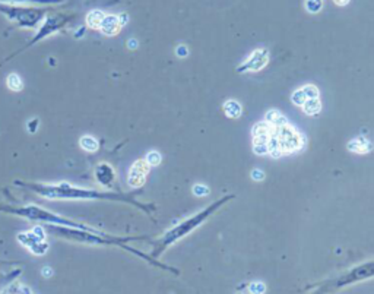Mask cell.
I'll return each mask as SVG.
<instances>
[{
    "label": "cell",
    "instance_id": "6da1fadb",
    "mask_svg": "<svg viewBox=\"0 0 374 294\" xmlns=\"http://www.w3.org/2000/svg\"><path fill=\"white\" fill-rule=\"evenodd\" d=\"M15 185L24 188L27 191L34 192L35 195L49 199V201H114V202H124L132 207L140 208L146 214H152L153 205L139 202L135 195L129 193H117V192L97 191V189H86L73 186L68 182H60L56 185H46L37 182H22L15 180Z\"/></svg>",
    "mask_w": 374,
    "mask_h": 294
},
{
    "label": "cell",
    "instance_id": "7a4b0ae2",
    "mask_svg": "<svg viewBox=\"0 0 374 294\" xmlns=\"http://www.w3.org/2000/svg\"><path fill=\"white\" fill-rule=\"evenodd\" d=\"M46 233L47 234H53L56 237H60V239H66V240H70V242H76V243H84V244H94V246H116V247H121L136 256H140L145 260L151 262L153 265H158L161 268H165V269H170L168 266L159 263L156 259H153L151 255H146V253H142L139 252L135 247H130L127 246L126 243L132 242V240H145L146 237L143 236H135V237H117V236H110V234H105L97 228H89V230H82V228H72V227H65V225H54V224H46L43 225Z\"/></svg>",
    "mask_w": 374,
    "mask_h": 294
},
{
    "label": "cell",
    "instance_id": "3957f363",
    "mask_svg": "<svg viewBox=\"0 0 374 294\" xmlns=\"http://www.w3.org/2000/svg\"><path fill=\"white\" fill-rule=\"evenodd\" d=\"M233 199H236V195H225V196H222L220 199H217L215 202H212L211 205H208L205 209H202V211L196 212L195 215L186 218L184 221H181V223H178L177 225H174V227L170 228L165 234H162V237L156 242V246L151 250L149 255L155 259V258H156L158 255H161L167 247H170L171 244L178 242L180 239L186 237L187 234H190L192 231H195L198 227H201V225L204 224L208 218H211L220 208H222L225 204H228V202L233 201Z\"/></svg>",
    "mask_w": 374,
    "mask_h": 294
},
{
    "label": "cell",
    "instance_id": "277c9868",
    "mask_svg": "<svg viewBox=\"0 0 374 294\" xmlns=\"http://www.w3.org/2000/svg\"><path fill=\"white\" fill-rule=\"evenodd\" d=\"M0 212L9 214V215H17L21 218L30 220V221H38L41 224H54V225H65V227H72V228H82V230H89L92 227L78 223L75 220H70L66 217H62L53 211H49L46 208L38 207V205H22V207H15V205H0Z\"/></svg>",
    "mask_w": 374,
    "mask_h": 294
},
{
    "label": "cell",
    "instance_id": "5b68a950",
    "mask_svg": "<svg viewBox=\"0 0 374 294\" xmlns=\"http://www.w3.org/2000/svg\"><path fill=\"white\" fill-rule=\"evenodd\" d=\"M0 14H3L9 21L15 22L21 28L34 30L49 14L47 8H34V6H24V5H2L0 3Z\"/></svg>",
    "mask_w": 374,
    "mask_h": 294
},
{
    "label": "cell",
    "instance_id": "8992f818",
    "mask_svg": "<svg viewBox=\"0 0 374 294\" xmlns=\"http://www.w3.org/2000/svg\"><path fill=\"white\" fill-rule=\"evenodd\" d=\"M276 133L279 140V151L284 156L298 153L306 146V136L291 124H285L276 129Z\"/></svg>",
    "mask_w": 374,
    "mask_h": 294
},
{
    "label": "cell",
    "instance_id": "52a82bcc",
    "mask_svg": "<svg viewBox=\"0 0 374 294\" xmlns=\"http://www.w3.org/2000/svg\"><path fill=\"white\" fill-rule=\"evenodd\" d=\"M72 18H73V15H69V14H54V15L44 18L43 25L38 28V31H37V34L34 35V38L31 40V43H30L25 49H28V47L37 44L38 41H41V40H44V38L53 35L54 33L60 31L62 28H65V25H66L68 22L72 21Z\"/></svg>",
    "mask_w": 374,
    "mask_h": 294
},
{
    "label": "cell",
    "instance_id": "ba28073f",
    "mask_svg": "<svg viewBox=\"0 0 374 294\" xmlns=\"http://www.w3.org/2000/svg\"><path fill=\"white\" fill-rule=\"evenodd\" d=\"M374 272V262L370 260L367 263H362V265H358L354 269L345 272L343 275H340L338 279H335L332 284H330V288H342V287H346L349 284H354V282H359V281H364V279H368V278L373 277Z\"/></svg>",
    "mask_w": 374,
    "mask_h": 294
},
{
    "label": "cell",
    "instance_id": "9c48e42d",
    "mask_svg": "<svg viewBox=\"0 0 374 294\" xmlns=\"http://www.w3.org/2000/svg\"><path fill=\"white\" fill-rule=\"evenodd\" d=\"M269 59H271V53L266 47H260L255 52L252 53L249 56L247 60H244L240 66L237 68L238 73H255V72H259V70L265 69L266 65L269 63Z\"/></svg>",
    "mask_w": 374,
    "mask_h": 294
},
{
    "label": "cell",
    "instance_id": "30bf717a",
    "mask_svg": "<svg viewBox=\"0 0 374 294\" xmlns=\"http://www.w3.org/2000/svg\"><path fill=\"white\" fill-rule=\"evenodd\" d=\"M18 240L22 246H25L30 252H33L34 255H44L49 249H50V244L46 242V239H41L38 237L37 234L31 231H24V233H19L18 234Z\"/></svg>",
    "mask_w": 374,
    "mask_h": 294
},
{
    "label": "cell",
    "instance_id": "8fae6325",
    "mask_svg": "<svg viewBox=\"0 0 374 294\" xmlns=\"http://www.w3.org/2000/svg\"><path fill=\"white\" fill-rule=\"evenodd\" d=\"M149 169L151 167L148 166V163L143 158L136 160L130 166V170H129V174H127V183H129V186L133 188V189L142 188L145 185V182H146Z\"/></svg>",
    "mask_w": 374,
    "mask_h": 294
},
{
    "label": "cell",
    "instance_id": "7c38bea8",
    "mask_svg": "<svg viewBox=\"0 0 374 294\" xmlns=\"http://www.w3.org/2000/svg\"><path fill=\"white\" fill-rule=\"evenodd\" d=\"M94 176H95V180L105 188H111L113 183L116 182V172H114L113 166L108 163H100L95 167Z\"/></svg>",
    "mask_w": 374,
    "mask_h": 294
},
{
    "label": "cell",
    "instance_id": "4fadbf2b",
    "mask_svg": "<svg viewBox=\"0 0 374 294\" xmlns=\"http://www.w3.org/2000/svg\"><path fill=\"white\" fill-rule=\"evenodd\" d=\"M273 127L268 121H259L252 127V136L253 143H268V139L272 133Z\"/></svg>",
    "mask_w": 374,
    "mask_h": 294
},
{
    "label": "cell",
    "instance_id": "5bb4252c",
    "mask_svg": "<svg viewBox=\"0 0 374 294\" xmlns=\"http://www.w3.org/2000/svg\"><path fill=\"white\" fill-rule=\"evenodd\" d=\"M346 148H348V151H351L354 154L364 156V154H368V153L373 151V143L365 136H357V138L351 139L346 143Z\"/></svg>",
    "mask_w": 374,
    "mask_h": 294
},
{
    "label": "cell",
    "instance_id": "9a60e30c",
    "mask_svg": "<svg viewBox=\"0 0 374 294\" xmlns=\"http://www.w3.org/2000/svg\"><path fill=\"white\" fill-rule=\"evenodd\" d=\"M121 24H120L119 17L117 15H105L104 19H102L101 25H100V30L102 34L107 35V37H114L120 33L121 30Z\"/></svg>",
    "mask_w": 374,
    "mask_h": 294
},
{
    "label": "cell",
    "instance_id": "2e32d148",
    "mask_svg": "<svg viewBox=\"0 0 374 294\" xmlns=\"http://www.w3.org/2000/svg\"><path fill=\"white\" fill-rule=\"evenodd\" d=\"M265 121H268L273 129H279L285 124H289V120L278 110H269L265 116Z\"/></svg>",
    "mask_w": 374,
    "mask_h": 294
},
{
    "label": "cell",
    "instance_id": "e0dca14e",
    "mask_svg": "<svg viewBox=\"0 0 374 294\" xmlns=\"http://www.w3.org/2000/svg\"><path fill=\"white\" fill-rule=\"evenodd\" d=\"M222 110H224L225 116L230 119H238L243 114V107L237 100H227L222 104Z\"/></svg>",
    "mask_w": 374,
    "mask_h": 294
},
{
    "label": "cell",
    "instance_id": "ac0fdd59",
    "mask_svg": "<svg viewBox=\"0 0 374 294\" xmlns=\"http://www.w3.org/2000/svg\"><path fill=\"white\" fill-rule=\"evenodd\" d=\"M301 108L307 116H317L322 111V101L320 98H308Z\"/></svg>",
    "mask_w": 374,
    "mask_h": 294
},
{
    "label": "cell",
    "instance_id": "d6986e66",
    "mask_svg": "<svg viewBox=\"0 0 374 294\" xmlns=\"http://www.w3.org/2000/svg\"><path fill=\"white\" fill-rule=\"evenodd\" d=\"M2 5H59L63 3V0H0Z\"/></svg>",
    "mask_w": 374,
    "mask_h": 294
},
{
    "label": "cell",
    "instance_id": "ffe728a7",
    "mask_svg": "<svg viewBox=\"0 0 374 294\" xmlns=\"http://www.w3.org/2000/svg\"><path fill=\"white\" fill-rule=\"evenodd\" d=\"M105 17V14L102 11H91L88 15H86V25L92 30H100V25H101L102 19Z\"/></svg>",
    "mask_w": 374,
    "mask_h": 294
},
{
    "label": "cell",
    "instance_id": "44dd1931",
    "mask_svg": "<svg viewBox=\"0 0 374 294\" xmlns=\"http://www.w3.org/2000/svg\"><path fill=\"white\" fill-rule=\"evenodd\" d=\"M79 146L86 153H95L98 150V140L91 135H84L79 139Z\"/></svg>",
    "mask_w": 374,
    "mask_h": 294
},
{
    "label": "cell",
    "instance_id": "7402d4cb",
    "mask_svg": "<svg viewBox=\"0 0 374 294\" xmlns=\"http://www.w3.org/2000/svg\"><path fill=\"white\" fill-rule=\"evenodd\" d=\"M6 85H8V88H9L11 91L19 92V91L24 89V81H22V78H21L18 73H11V75L8 76V79H6Z\"/></svg>",
    "mask_w": 374,
    "mask_h": 294
},
{
    "label": "cell",
    "instance_id": "603a6c76",
    "mask_svg": "<svg viewBox=\"0 0 374 294\" xmlns=\"http://www.w3.org/2000/svg\"><path fill=\"white\" fill-rule=\"evenodd\" d=\"M143 160L148 163L149 167H156V166H159V164L162 163V156H161V153H158V151H149V153L145 156Z\"/></svg>",
    "mask_w": 374,
    "mask_h": 294
},
{
    "label": "cell",
    "instance_id": "cb8c5ba5",
    "mask_svg": "<svg viewBox=\"0 0 374 294\" xmlns=\"http://www.w3.org/2000/svg\"><path fill=\"white\" fill-rule=\"evenodd\" d=\"M304 6L308 14H319L323 9V0H306Z\"/></svg>",
    "mask_w": 374,
    "mask_h": 294
},
{
    "label": "cell",
    "instance_id": "d4e9b609",
    "mask_svg": "<svg viewBox=\"0 0 374 294\" xmlns=\"http://www.w3.org/2000/svg\"><path fill=\"white\" fill-rule=\"evenodd\" d=\"M307 97L304 95V92H303V89L301 88H298V89H295L294 92H292V95H291V101L294 105H297V107H303V104L306 103Z\"/></svg>",
    "mask_w": 374,
    "mask_h": 294
},
{
    "label": "cell",
    "instance_id": "484cf974",
    "mask_svg": "<svg viewBox=\"0 0 374 294\" xmlns=\"http://www.w3.org/2000/svg\"><path fill=\"white\" fill-rule=\"evenodd\" d=\"M192 192H193V195L198 196V198H205V196H208V195L211 193V189H209V186H206L204 183H196V185L192 188Z\"/></svg>",
    "mask_w": 374,
    "mask_h": 294
},
{
    "label": "cell",
    "instance_id": "4316f807",
    "mask_svg": "<svg viewBox=\"0 0 374 294\" xmlns=\"http://www.w3.org/2000/svg\"><path fill=\"white\" fill-rule=\"evenodd\" d=\"M301 89H303L304 95L307 97V100H308V98H319V95H320V92H319V88L316 87V85H311V84H308V85H304V87L301 88Z\"/></svg>",
    "mask_w": 374,
    "mask_h": 294
},
{
    "label": "cell",
    "instance_id": "83f0119b",
    "mask_svg": "<svg viewBox=\"0 0 374 294\" xmlns=\"http://www.w3.org/2000/svg\"><path fill=\"white\" fill-rule=\"evenodd\" d=\"M253 153L256 156H269L268 143H253Z\"/></svg>",
    "mask_w": 374,
    "mask_h": 294
},
{
    "label": "cell",
    "instance_id": "f1b7e54d",
    "mask_svg": "<svg viewBox=\"0 0 374 294\" xmlns=\"http://www.w3.org/2000/svg\"><path fill=\"white\" fill-rule=\"evenodd\" d=\"M249 291L252 294H263L266 291V285L263 282H252L249 285Z\"/></svg>",
    "mask_w": 374,
    "mask_h": 294
},
{
    "label": "cell",
    "instance_id": "f546056e",
    "mask_svg": "<svg viewBox=\"0 0 374 294\" xmlns=\"http://www.w3.org/2000/svg\"><path fill=\"white\" fill-rule=\"evenodd\" d=\"M250 177H252V180H253V182H257V183H259V182H263L266 176H265V173H263L260 169H255V170H252Z\"/></svg>",
    "mask_w": 374,
    "mask_h": 294
},
{
    "label": "cell",
    "instance_id": "4dcf8cb0",
    "mask_svg": "<svg viewBox=\"0 0 374 294\" xmlns=\"http://www.w3.org/2000/svg\"><path fill=\"white\" fill-rule=\"evenodd\" d=\"M175 54L178 56V57H187L189 56V49H187V46H184V44H180L177 49H175Z\"/></svg>",
    "mask_w": 374,
    "mask_h": 294
},
{
    "label": "cell",
    "instance_id": "1f68e13d",
    "mask_svg": "<svg viewBox=\"0 0 374 294\" xmlns=\"http://www.w3.org/2000/svg\"><path fill=\"white\" fill-rule=\"evenodd\" d=\"M119 17V21H120V24H121V27H124L126 24H127V21H129V17L126 15V14H120V15H117Z\"/></svg>",
    "mask_w": 374,
    "mask_h": 294
},
{
    "label": "cell",
    "instance_id": "d6a6232c",
    "mask_svg": "<svg viewBox=\"0 0 374 294\" xmlns=\"http://www.w3.org/2000/svg\"><path fill=\"white\" fill-rule=\"evenodd\" d=\"M351 0H333V3L339 8H343V6H348Z\"/></svg>",
    "mask_w": 374,
    "mask_h": 294
},
{
    "label": "cell",
    "instance_id": "836d02e7",
    "mask_svg": "<svg viewBox=\"0 0 374 294\" xmlns=\"http://www.w3.org/2000/svg\"><path fill=\"white\" fill-rule=\"evenodd\" d=\"M137 46H139V44H137V41L135 38H132V40L127 41V47H129V49H133V50H135V49H137Z\"/></svg>",
    "mask_w": 374,
    "mask_h": 294
},
{
    "label": "cell",
    "instance_id": "e575fe53",
    "mask_svg": "<svg viewBox=\"0 0 374 294\" xmlns=\"http://www.w3.org/2000/svg\"><path fill=\"white\" fill-rule=\"evenodd\" d=\"M43 274H44V275H51L53 271H51V268H44V269H43Z\"/></svg>",
    "mask_w": 374,
    "mask_h": 294
}]
</instances>
